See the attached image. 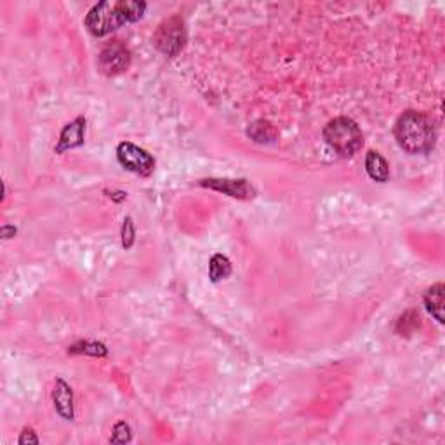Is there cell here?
<instances>
[{
    "label": "cell",
    "mask_w": 445,
    "mask_h": 445,
    "mask_svg": "<svg viewBox=\"0 0 445 445\" xmlns=\"http://www.w3.org/2000/svg\"><path fill=\"white\" fill-rule=\"evenodd\" d=\"M147 13V4L133 2V0H120V2H110L103 0L98 2L93 9L87 13L86 28L94 37H107L112 32L119 30L127 23H136Z\"/></svg>",
    "instance_id": "cell-1"
},
{
    "label": "cell",
    "mask_w": 445,
    "mask_h": 445,
    "mask_svg": "<svg viewBox=\"0 0 445 445\" xmlns=\"http://www.w3.org/2000/svg\"><path fill=\"white\" fill-rule=\"evenodd\" d=\"M395 140L411 155L430 153L437 145V129L432 117L418 110H407L395 124Z\"/></svg>",
    "instance_id": "cell-2"
},
{
    "label": "cell",
    "mask_w": 445,
    "mask_h": 445,
    "mask_svg": "<svg viewBox=\"0 0 445 445\" xmlns=\"http://www.w3.org/2000/svg\"><path fill=\"white\" fill-rule=\"evenodd\" d=\"M324 140L343 159H350L364 147V134L350 117H336L324 127Z\"/></svg>",
    "instance_id": "cell-3"
},
{
    "label": "cell",
    "mask_w": 445,
    "mask_h": 445,
    "mask_svg": "<svg viewBox=\"0 0 445 445\" xmlns=\"http://www.w3.org/2000/svg\"><path fill=\"white\" fill-rule=\"evenodd\" d=\"M186 28L185 21L180 16H171L159 25L153 44L162 54L169 58H176L186 46Z\"/></svg>",
    "instance_id": "cell-4"
},
{
    "label": "cell",
    "mask_w": 445,
    "mask_h": 445,
    "mask_svg": "<svg viewBox=\"0 0 445 445\" xmlns=\"http://www.w3.org/2000/svg\"><path fill=\"white\" fill-rule=\"evenodd\" d=\"M117 160L124 169L140 174V176H150L155 171V159L150 155L147 150L129 143V141H122L117 147Z\"/></svg>",
    "instance_id": "cell-5"
},
{
    "label": "cell",
    "mask_w": 445,
    "mask_h": 445,
    "mask_svg": "<svg viewBox=\"0 0 445 445\" xmlns=\"http://www.w3.org/2000/svg\"><path fill=\"white\" fill-rule=\"evenodd\" d=\"M131 51L124 44L112 42L98 54V68L103 75L115 77L129 70Z\"/></svg>",
    "instance_id": "cell-6"
},
{
    "label": "cell",
    "mask_w": 445,
    "mask_h": 445,
    "mask_svg": "<svg viewBox=\"0 0 445 445\" xmlns=\"http://www.w3.org/2000/svg\"><path fill=\"white\" fill-rule=\"evenodd\" d=\"M200 186L239 200H249L256 197V188L247 180H218V178H211V180L200 181Z\"/></svg>",
    "instance_id": "cell-7"
},
{
    "label": "cell",
    "mask_w": 445,
    "mask_h": 445,
    "mask_svg": "<svg viewBox=\"0 0 445 445\" xmlns=\"http://www.w3.org/2000/svg\"><path fill=\"white\" fill-rule=\"evenodd\" d=\"M86 117H77L75 120L67 124V126L63 127V131H61L60 140H58L56 147H54V152H56L58 155H61V153L82 147L84 141H86Z\"/></svg>",
    "instance_id": "cell-8"
},
{
    "label": "cell",
    "mask_w": 445,
    "mask_h": 445,
    "mask_svg": "<svg viewBox=\"0 0 445 445\" xmlns=\"http://www.w3.org/2000/svg\"><path fill=\"white\" fill-rule=\"evenodd\" d=\"M53 402L58 414L67 421H74L75 418V406H74V390L65 379L58 378L54 381L53 390Z\"/></svg>",
    "instance_id": "cell-9"
},
{
    "label": "cell",
    "mask_w": 445,
    "mask_h": 445,
    "mask_svg": "<svg viewBox=\"0 0 445 445\" xmlns=\"http://www.w3.org/2000/svg\"><path fill=\"white\" fill-rule=\"evenodd\" d=\"M366 171L376 183H386L390 180V166L385 157L376 150H371L366 155Z\"/></svg>",
    "instance_id": "cell-10"
},
{
    "label": "cell",
    "mask_w": 445,
    "mask_h": 445,
    "mask_svg": "<svg viewBox=\"0 0 445 445\" xmlns=\"http://www.w3.org/2000/svg\"><path fill=\"white\" fill-rule=\"evenodd\" d=\"M425 306L430 313H432L433 319L439 324H444V308H445V301H444V284L439 282L435 286L430 287L425 293Z\"/></svg>",
    "instance_id": "cell-11"
},
{
    "label": "cell",
    "mask_w": 445,
    "mask_h": 445,
    "mask_svg": "<svg viewBox=\"0 0 445 445\" xmlns=\"http://www.w3.org/2000/svg\"><path fill=\"white\" fill-rule=\"evenodd\" d=\"M247 136L256 143H273L279 136L277 129L268 120H256L247 127Z\"/></svg>",
    "instance_id": "cell-12"
},
{
    "label": "cell",
    "mask_w": 445,
    "mask_h": 445,
    "mask_svg": "<svg viewBox=\"0 0 445 445\" xmlns=\"http://www.w3.org/2000/svg\"><path fill=\"white\" fill-rule=\"evenodd\" d=\"M68 355H87L94 359H103L108 355V348L100 341H77L72 346H68Z\"/></svg>",
    "instance_id": "cell-13"
},
{
    "label": "cell",
    "mask_w": 445,
    "mask_h": 445,
    "mask_svg": "<svg viewBox=\"0 0 445 445\" xmlns=\"http://www.w3.org/2000/svg\"><path fill=\"white\" fill-rule=\"evenodd\" d=\"M232 275V261L225 254H214L209 261V279L213 284H220L221 280Z\"/></svg>",
    "instance_id": "cell-14"
},
{
    "label": "cell",
    "mask_w": 445,
    "mask_h": 445,
    "mask_svg": "<svg viewBox=\"0 0 445 445\" xmlns=\"http://www.w3.org/2000/svg\"><path fill=\"white\" fill-rule=\"evenodd\" d=\"M133 440V432H131V426L126 421H119L113 426V433L110 444H129Z\"/></svg>",
    "instance_id": "cell-15"
},
{
    "label": "cell",
    "mask_w": 445,
    "mask_h": 445,
    "mask_svg": "<svg viewBox=\"0 0 445 445\" xmlns=\"http://www.w3.org/2000/svg\"><path fill=\"white\" fill-rule=\"evenodd\" d=\"M134 242H136V226H134L133 218L127 216L124 218L122 222V247L129 251L134 246Z\"/></svg>",
    "instance_id": "cell-16"
},
{
    "label": "cell",
    "mask_w": 445,
    "mask_h": 445,
    "mask_svg": "<svg viewBox=\"0 0 445 445\" xmlns=\"http://www.w3.org/2000/svg\"><path fill=\"white\" fill-rule=\"evenodd\" d=\"M411 317H412V319L409 320V313H406V315H404L402 319L399 320V327H397V331H399L400 334L411 333V331H409V327H412V329H414V327L419 324V315H416V313H412Z\"/></svg>",
    "instance_id": "cell-17"
},
{
    "label": "cell",
    "mask_w": 445,
    "mask_h": 445,
    "mask_svg": "<svg viewBox=\"0 0 445 445\" xmlns=\"http://www.w3.org/2000/svg\"><path fill=\"white\" fill-rule=\"evenodd\" d=\"M39 437L35 435V432L32 428H25L23 432H21L20 439H18V444L21 445H27V444H39Z\"/></svg>",
    "instance_id": "cell-18"
},
{
    "label": "cell",
    "mask_w": 445,
    "mask_h": 445,
    "mask_svg": "<svg viewBox=\"0 0 445 445\" xmlns=\"http://www.w3.org/2000/svg\"><path fill=\"white\" fill-rule=\"evenodd\" d=\"M18 233V230H16V226L14 225H4L2 228H0V237H2V239H13L14 235H16Z\"/></svg>",
    "instance_id": "cell-19"
},
{
    "label": "cell",
    "mask_w": 445,
    "mask_h": 445,
    "mask_svg": "<svg viewBox=\"0 0 445 445\" xmlns=\"http://www.w3.org/2000/svg\"><path fill=\"white\" fill-rule=\"evenodd\" d=\"M107 193L112 200H115V202H122V200L127 199L126 192H107Z\"/></svg>",
    "instance_id": "cell-20"
}]
</instances>
